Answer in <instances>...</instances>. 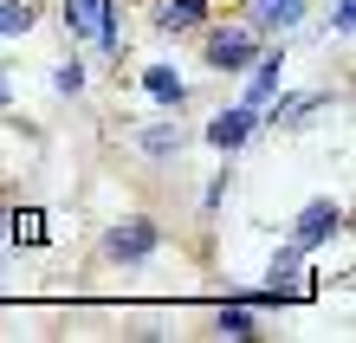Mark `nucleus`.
<instances>
[{"instance_id": "nucleus-1", "label": "nucleus", "mask_w": 356, "mask_h": 343, "mask_svg": "<svg viewBox=\"0 0 356 343\" xmlns=\"http://www.w3.org/2000/svg\"><path fill=\"white\" fill-rule=\"evenodd\" d=\"M162 246V227L156 221H117L111 233H104V253H111V260H149V253Z\"/></svg>"}, {"instance_id": "nucleus-2", "label": "nucleus", "mask_w": 356, "mask_h": 343, "mask_svg": "<svg viewBox=\"0 0 356 343\" xmlns=\"http://www.w3.org/2000/svg\"><path fill=\"white\" fill-rule=\"evenodd\" d=\"M337 227H343V207H337V201H311V207L298 214V233H291V246L311 253V246H324Z\"/></svg>"}, {"instance_id": "nucleus-3", "label": "nucleus", "mask_w": 356, "mask_h": 343, "mask_svg": "<svg viewBox=\"0 0 356 343\" xmlns=\"http://www.w3.org/2000/svg\"><path fill=\"white\" fill-rule=\"evenodd\" d=\"M259 46H253V33H234V26H220L214 39H207V65H220V72H240V65H253Z\"/></svg>"}, {"instance_id": "nucleus-4", "label": "nucleus", "mask_w": 356, "mask_h": 343, "mask_svg": "<svg viewBox=\"0 0 356 343\" xmlns=\"http://www.w3.org/2000/svg\"><path fill=\"white\" fill-rule=\"evenodd\" d=\"M246 136H253V111H246V104H240V111H220L214 123H207V143H214V149H240Z\"/></svg>"}, {"instance_id": "nucleus-5", "label": "nucleus", "mask_w": 356, "mask_h": 343, "mask_svg": "<svg viewBox=\"0 0 356 343\" xmlns=\"http://www.w3.org/2000/svg\"><path fill=\"white\" fill-rule=\"evenodd\" d=\"M279 72H285V58H279V52H272V58H253V84H246V111L272 104V91H279Z\"/></svg>"}, {"instance_id": "nucleus-6", "label": "nucleus", "mask_w": 356, "mask_h": 343, "mask_svg": "<svg viewBox=\"0 0 356 343\" xmlns=\"http://www.w3.org/2000/svg\"><path fill=\"white\" fill-rule=\"evenodd\" d=\"M143 91H149L156 104H175V111L188 104V84L175 78V65H149V72H143Z\"/></svg>"}, {"instance_id": "nucleus-7", "label": "nucleus", "mask_w": 356, "mask_h": 343, "mask_svg": "<svg viewBox=\"0 0 356 343\" xmlns=\"http://www.w3.org/2000/svg\"><path fill=\"white\" fill-rule=\"evenodd\" d=\"M253 19H259L266 33H285V26L305 19V0H253Z\"/></svg>"}, {"instance_id": "nucleus-8", "label": "nucleus", "mask_w": 356, "mask_h": 343, "mask_svg": "<svg viewBox=\"0 0 356 343\" xmlns=\"http://www.w3.org/2000/svg\"><path fill=\"white\" fill-rule=\"evenodd\" d=\"M7 240H19V246H46L52 233H46V214H33V207H19V214H7Z\"/></svg>"}, {"instance_id": "nucleus-9", "label": "nucleus", "mask_w": 356, "mask_h": 343, "mask_svg": "<svg viewBox=\"0 0 356 343\" xmlns=\"http://www.w3.org/2000/svg\"><path fill=\"white\" fill-rule=\"evenodd\" d=\"M201 13H207V0H162V19H156V26L162 33H188V26H201Z\"/></svg>"}, {"instance_id": "nucleus-10", "label": "nucleus", "mask_w": 356, "mask_h": 343, "mask_svg": "<svg viewBox=\"0 0 356 343\" xmlns=\"http://www.w3.org/2000/svg\"><path fill=\"white\" fill-rule=\"evenodd\" d=\"M104 7H111V0H65V33H97L104 26Z\"/></svg>"}, {"instance_id": "nucleus-11", "label": "nucleus", "mask_w": 356, "mask_h": 343, "mask_svg": "<svg viewBox=\"0 0 356 343\" xmlns=\"http://www.w3.org/2000/svg\"><path fill=\"white\" fill-rule=\"evenodd\" d=\"M324 91L318 97H279V104H272V123H298V117H311V111H324Z\"/></svg>"}, {"instance_id": "nucleus-12", "label": "nucleus", "mask_w": 356, "mask_h": 343, "mask_svg": "<svg viewBox=\"0 0 356 343\" xmlns=\"http://www.w3.org/2000/svg\"><path fill=\"white\" fill-rule=\"evenodd\" d=\"M0 33H7V39L33 33V7H26V0H0Z\"/></svg>"}, {"instance_id": "nucleus-13", "label": "nucleus", "mask_w": 356, "mask_h": 343, "mask_svg": "<svg viewBox=\"0 0 356 343\" xmlns=\"http://www.w3.org/2000/svg\"><path fill=\"white\" fill-rule=\"evenodd\" d=\"M220 330L227 337H259L253 330V305H220Z\"/></svg>"}, {"instance_id": "nucleus-14", "label": "nucleus", "mask_w": 356, "mask_h": 343, "mask_svg": "<svg viewBox=\"0 0 356 343\" xmlns=\"http://www.w3.org/2000/svg\"><path fill=\"white\" fill-rule=\"evenodd\" d=\"M143 149H149V156H175V149H181V130H143Z\"/></svg>"}, {"instance_id": "nucleus-15", "label": "nucleus", "mask_w": 356, "mask_h": 343, "mask_svg": "<svg viewBox=\"0 0 356 343\" xmlns=\"http://www.w3.org/2000/svg\"><path fill=\"white\" fill-rule=\"evenodd\" d=\"M52 84H58V91H85V65H78V58H72V65H58Z\"/></svg>"}, {"instance_id": "nucleus-16", "label": "nucleus", "mask_w": 356, "mask_h": 343, "mask_svg": "<svg viewBox=\"0 0 356 343\" xmlns=\"http://www.w3.org/2000/svg\"><path fill=\"white\" fill-rule=\"evenodd\" d=\"M356 26V0H337V13H330V33H350Z\"/></svg>"}, {"instance_id": "nucleus-17", "label": "nucleus", "mask_w": 356, "mask_h": 343, "mask_svg": "<svg viewBox=\"0 0 356 343\" xmlns=\"http://www.w3.org/2000/svg\"><path fill=\"white\" fill-rule=\"evenodd\" d=\"M0 104H7V78H0Z\"/></svg>"}, {"instance_id": "nucleus-18", "label": "nucleus", "mask_w": 356, "mask_h": 343, "mask_svg": "<svg viewBox=\"0 0 356 343\" xmlns=\"http://www.w3.org/2000/svg\"><path fill=\"white\" fill-rule=\"evenodd\" d=\"M0 221H7V214H0ZM0 240H7V233H0Z\"/></svg>"}]
</instances>
